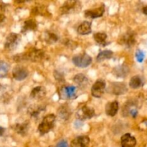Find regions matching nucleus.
Here are the masks:
<instances>
[{"label": "nucleus", "instance_id": "obj_1", "mask_svg": "<svg viewBox=\"0 0 147 147\" xmlns=\"http://www.w3.org/2000/svg\"><path fill=\"white\" fill-rule=\"evenodd\" d=\"M45 57L44 51L41 49L32 48L30 49L27 53L20 55H16L14 57V60L15 62H21L22 60H30L33 63L42 61Z\"/></svg>", "mask_w": 147, "mask_h": 147}, {"label": "nucleus", "instance_id": "obj_2", "mask_svg": "<svg viewBox=\"0 0 147 147\" xmlns=\"http://www.w3.org/2000/svg\"><path fill=\"white\" fill-rule=\"evenodd\" d=\"M81 8V2L79 0H67L59 10L61 14H70L79 12Z\"/></svg>", "mask_w": 147, "mask_h": 147}, {"label": "nucleus", "instance_id": "obj_3", "mask_svg": "<svg viewBox=\"0 0 147 147\" xmlns=\"http://www.w3.org/2000/svg\"><path fill=\"white\" fill-rule=\"evenodd\" d=\"M55 119V116L53 114H48L45 116L38 126L39 133L41 135H44L50 132L54 127Z\"/></svg>", "mask_w": 147, "mask_h": 147}, {"label": "nucleus", "instance_id": "obj_4", "mask_svg": "<svg viewBox=\"0 0 147 147\" xmlns=\"http://www.w3.org/2000/svg\"><path fill=\"white\" fill-rule=\"evenodd\" d=\"M73 63L77 67L80 68L87 67L91 64L92 57L87 53H83L81 54L77 55L73 57Z\"/></svg>", "mask_w": 147, "mask_h": 147}, {"label": "nucleus", "instance_id": "obj_5", "mask_svg": "<svg viewBox=\"0 0 147 147\" xmlns=\"http://www.w3.org/2000/svg\"><path fill=\"white\" fill-rule=\"evenodd\" d=\"M21 41V37L20 34L16 33H10L6 38L5 43H4V48L9 51L14 50Z\"/></svg>", "mask_w": 147, "mask_h": 147}, {"label": "nucleus", "instance_id": "obj_6", "mask_svg": "<svg viewBox=\"0 0 147 147\" xmlns=\"http://www.w3.org/2000/svg\"><path fill=\"white\" fill-rule=\"evenodd\" d=\"M95 116V111L93 108H90L89 106L84 105L79 108L77 111L76 116L78 119L80 121L87 120V119H90Z\"/></svg>", "mask_w": 147, "mask_h": 147}, {"label": "nucleus", "instance_id": "obj_7", "mask_svg": "<svg viewBox=\"0 0 147 147\" xmlns=\"http://www.w3.org/2000/svg\"><path fill=\"white\" fill-rule=\"evenodd\" d=\"M77 88L74 86H64L59 90L60 97L63 99H74L76 98Z\"/></svg>", "mask_w": 147, "mask_h": 147}, {"label": "nucleus", "instance_id": "obj_8", "mask_svg": "<svg viewBox=\"0 0 147 147\" xmlns=\"http://www.w3.org/2000/svg\"><path fill=\"white\" fill-rule=\"evenodd\" d=\"M136 42V34L132 31H129L123 34L119 40V42L126 47H133Z\"/></svg>", "mask_w": 147, "mask_h": 147}, {"label": "nucleus", "instance_id": "obj_9", "mask_svg": "<svg viewBox=\"0 0 147 147\" xmlns=\"http://www.w3.org/2000/svg\"><path fill=\"white\" fill-rule=\"evenodd\" d=\"M106 82L103 80H98L91 88V94L95 98H100L104 93Z\"/></svg>", "mask_w": 147, "mask_h": 147}, {"label": "nucleus", "instance_id": "obj_10", "mask_svg": "<svg viewBox=\"0 0 147 147\" xmlns=\"http://www.w3.org/2000/svg\"><path fill=\"white\" fill-rule=\"evenodd\" d=\"M29 72L27 68L23 66H16L12 70V76L16 80L22 81L27 78Z\"/></svg>", "mask_w": 147, "mask_h": 147}, {"label": "nucleus", "instance_id": "obj_11", "mask_svg": "<svg viewBox=\"0 0 147 147\" xmlns=\"http://www.w3.org/2000/svg\"><path fill=\"white\" fill-rule=\"evenodd\" d=\"M105 11V6L104 4H102L100 7H98L93 9L86 10L84 12V15L86 18L89 19H96L98 17H102L104 14Z\"/></svg>", "mask_w": 147, "mask_h": 147}, {"label": "nucleus", "instance_id": "obj_12", "mask_svg": "<svg viewBox=\"0 0 147 147\" xmlns=\"http://www.w3.org/2000/svg\"><path fill=\"white\" fill-rule=\"evenodd\" d=\"M46 111V107L45 106H42V105H32L29 107L27 112H28L29 114L30 115V116L32 118H38L39 116H40V115L42 113H44Z\"/></svg>", "mask_w": 147, "mask_h": 147}, {"label": "nucleus", "instance_id": "obj_13", "mask_svg": "<svg viewBox=\"0 0 147 147\" xmlns=\"http://www.w3.org/2000/svg\"><path fill=\"white\" fill-rule=\"evenodd\" d=\"M111 93L115 95H122L127 92V87L123 83H113L109 88Z\"/></svg>", "mask_w": 147, "mask_h": 147}, {"label": "nucleus", "instance_id": "obj_14", "mask_svg": "<svg viewBox=\"0 0 147 147\" xmlns=\"http://www.w3.org/2000/svg\"><path fill=\"white\" fill-rule=\"evenodd\" d=\"M90 143V139L88 136H80L73 139L70 144L72 147H86Z\"/></svg>", "mask_w": 147, "mask_h": 147}, {"label": "nucleus", "instance_id": "obj_15", "mask_svg": "<svg viewBox=\"0 0 147 147\" xmlns=\"http://www.w3.org/2000/svg\"><path fill=\"white\" fill-rule=\"evenodd\" d=\"M136 144V139L130 134H125L121 138V145L123 147H134Z\"/></svg>", "mask_w": 147, "mask_h": 147}, {"label": "nucleus", "instance_id": "obj_16", "mask_svg": "<svg viewBox=\"0 0 147 147\" xmlns=\"http://www.w3.org/2000/svg\"><path fill=\"white\" fill-rule=\"evenodd\" d=\"M46 96V89L43 86H37L32 90L30 96L35 100H41Z\"/></svg>", "mask_w": 147, "mask_h": 147}, {"label": "nucleus", "instance_id": "obj_17", "mask_svg": "<svg viewBox=\"0 0 147 147\" xmlns=\"http://www.w3.org/2000/svg\"><path fill=\"white\" fill-rule=\"evenodd\" d=\"M119 109V105L118 101L113 100L112 102H109L106 106V113L108 116H116V113H118V111Z\"/></svg>", "mask_w": 147, "mask_h": 147}, {"label": "nucleus", "instance_id": "obj_18", "mask_svg": "<svg viewBox=\"0 0 147 147\" xmlns=\"http://www.w3.org/2000/svg\"><path fill=\"white\" fill-rule=\"evenodd\" d=\"M77 32L78 34L82 35H87L92 32L91 22L88 21H84L78 26L77 29Z\"/></svg>", "mask_w": 147, "mask_h": 147}, {"label": "nucleus", "instance_id": "obj_19", "mask_svg": "<svg viewBox=\"0 0 147 147\" xmlns=\"http://www.w3.org/2000/svg\"><path fill=\"white\" fill-rule=\"evenodd\" d=\"M123 113L124 116L130 115L134 119L138 115V111L134 106L131 103H127L123 109Z\"/></svg>", "mask_w": 147, "mask_h": 147}, {"label": "nucleus", "instance_id": "obj_20", "mask_svg": "<svg viewBox=\"0 0 147 147\" xmlns=\"http://www.w3.org/2000/svg\"><path fill=\"white\" fill-rule=\"evenodd\" d=\"M13 129L18 134L22 135V136H25L28 132L29 123L28 122H24V123H16L13 126Z\"/></svg>", "mask_w": 147, "mask_h": 147}, {"label": "nucleus", "instance_id": "obj_21", "mask_svg": "<svg viewBox=\"0 0 147 147\" xmlns=\"http://www.w3.org/2000/svg\"><path fill=\"white\" fill-rule=\"evenodd\" d=\"M37 28V24L34 20H26L24 22V25L22 27V32H27L28 31H32L36 30Z\"/></svg>", "mask_w": 147, "mask_h": 147}, {"label": "nucleus", "instance_id": "obj_22", "mask_svg": "<svg viewBox=\"0 0 147 147\" xmlns=\"http://www.w3.org/2000/svg\"><path fill=\"white\" fill-rule=\"evenodd\" d=\"M57 112H58V116H60V119H64V120L69 119L70 114H71L70 108H69V106H66V105H63V106H60Z\"/></svg>", "mask_w": 147, "mask_h": 147}, {"label": "nucleus", "instance_id": "obj_23", "mask_svg": "<svg viewBox=\"0 0 147 147\" xmlns=\"http://www.w3.org/2000/svg\"><path fill=\"white\" fill-rule=\"evenodd\" d=\"M114 72V74L116 75L118 77H126L128 74H129V69L128 67V66L125 65H122L117 66L116 67H115V69L113 70Z\"/></svg>", "mask_w": 147, "mask_h": 147}, {"label": "nucleus", "instance_id": "obj_24", "mask_svg": "<svg viewBox=\"0 0 147 147\" xmlns=\"http://www.w3.org/2000/svg\"><path fill=\"white\" fill-rule=\"evenodd\" d=\"M93 38H94L95 41L96 43L101 46H106L109 43L106 42V39H107V34L104 32H98L93 34Z\"/></svg>", "mask_w": 147, "mask_h": 147}, {"label": "nucleus", "instance_id": "obj_25", "mask_svg": "<svg viewBox=\"0 0 147 147\" xmlns=\"http://www.w3.org/2000/svg\"><path fill=\"white\" fill-rule=\"evenodd\" d=\"M73 81L80 87H85L88 84V78L83 74H78L73 78Z\"/></svg>", "mask_w": 147, "mask_h": 147}, {"label": "nucleus", "instance_id": "obj_26", "mask_svg": "<svg viewBox=\"0 0 147 147\" xmlns=\"http://www.w3.org/2000/svg\"><path fill=\"white\" fill-rule=\"evenodd\" d=\"M142 85H143V81H142V78L139 76H135L132 77L129 81V86L133 89L139 88Z\"/></svg>", "mask_w": 147, "mask_h": 147}, {"label": "nucleus", "instance_id": "obj_27", "mask_svg": "<svg viewBox=\"0 0 147 147\" xmlns=\"http://www.w3.org/2000/svg\"><path fill=\"white\" fill-rule=\"evenodd\" d=\"M113 55V53L111 50H104L100 53H98L97 55L96 60L98 62H102L104 60H108V59H111Z\"/></svg>", "mask_w": 147, "mask_h": 147}, {"label": "nucleus", "instance_id": "obj_28", "mask_svg": "<svg viewBox=\"0 0 147 147\" xmlns=\"http://www.w3.org/2000/svg\"><path fill=\"white\" fill-rule=\"evenodd\" d=\"M45 40L48 44H54L58 40V37L55 33L50 32H45Z\"/></svg>", "mask_w": 147, "mask_h": 147}, {"label": "nucleus", "instance_id": "obj_29", "mask_svg": "<svg viewBox=\"0 0 147 147\" xmlns=\"http://www.w3.org/2000/svg\"><path fill=\"white\" fill-rule=\"evenodd\" d=\"M9 68V65L8 63L3 60H0V78H3L7 76Z\"/></svg>", "mask_w": 147, "mask_h": 147}, {"label": "nucleus", "instance_id": "obj_30", "mask_svg": "<svg viewBox=\"0 0 147 147\" xmlns=\"http://www.w3.org/2000/svg\"><path fill=\"white\" fill-rule=\"evenodd\" d=\"M32 13L33 14H35V15H42L45 16L47 14H49L48 11H47V9H45V8L42 7H36L32 9Z\"/></svg>", "mask_w": 147, "mask_h": 147}, {"label": "nucleus", "instance_id": "obj_31", "mask_svg": "<svg viewBox=\"0 0 147 147\" xmlns=\"http://www.w3.org/2000/svg\"><path fill=\"white\" fill-rule=\"evenodd\" d=\"M145 57V55L144 53V52H142V50H138L136 53V58L137 60V61L139 63H142L144 60Z\"/></svg>", "mask_w": 147, "mask_h": 147}, {"label": "nucleus", "instance_id": "obj_32", "mask_svg": "<svg viewBox=\"0 0 147 147\" xmlns=\"http://www.w3.org/2000/svg\"><path fill=\"white\" fill-rule=\"evenodd\" d=\"M57 146H68V144H67V143L66 142H65V141H61V142H59L58 144H57Z\"/></svg>", "mask_w": 147, "mask_h": 147}, {"label": "nucleus", "instance_id": "obj_33", "mask_svg": "<svg viewBox=\"0 0 147 147\" xmlns=\"http://www.w3.org/2000/svg\"><path fill=\"white\" fill-rule=\"evenodd\" d=\"M16 3L17 4H22V3H25L27 2V1H30L32 0H14Z\"/></svg>", "mask_w": 147, "mask_h": 147}, {"label": "nucleus", "instance_id": "obj_34", "mask_svg": "<svg viewBox=\"0 0 147 147\" xmlns=\"http://www.w3.org/2000/svg\"><path fill=\"white\" fill-rule=\"evenodd\" d=\"M4 19H5V16L3 14H1V13H0V23L2 22L4 20Z\"/></svg>", "mask_w": 147, "mask_h": 147}, {"label": "nucleus", "instance_id": "obj_35", "mask_svg": "<svg viewBox=\"0 0 147 147\" xmlns=\"http://www.w3.org/2000/svg\"><path fill=\"white\" fill-rule=\"evenodd\" d=\"M143 13L147 15V7H145L143 8Z\"/></svg>", "mask_w": 147, "mask_h": 147}]
</instances>
